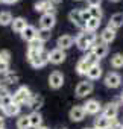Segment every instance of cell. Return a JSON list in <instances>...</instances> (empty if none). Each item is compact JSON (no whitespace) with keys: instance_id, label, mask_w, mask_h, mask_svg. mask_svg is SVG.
Returning a JSON list of instances; mask_svg holds the SVG:
<instances>
[{"instance_id":"9a60e30c","label":"cell","mask_w":123,"mask_h":129,"mask_svg":"<svg viewBox=\"0 0 123 129\" xmlns=\"http://www.w3.org/2000/svg\"><path fill=\"white\" fill-rule=\"evenodd\" d=\"M100 40H102V43L103 44H111L114 40H115V30L114 29H111V27H105L102 32H100Z\"/></svg>"},{"instance_id":"c3c4849f","label":"cell","mask_w":123,"mask_h":129,"mask_svg":"<svg viewBox=\"0 0 123 129\" xmlns=\"http://www.w3.org/2000/svg\"><path fill=\"white\" fill-rule=\"evenodd\" d=\"M0 87H3V81L2 79H0Z\"/></svg>"},{"instance_id":"7dc6e473","label":"cell","mask_w":123,"mask_h":129,"mask_svg":"<svg viewBox=\"0 0 123 129\" xmlns=\"http://www.w3.org/2000/svg\"><path fill=\"white\" fill-rule=\"evenodd\" d=\"M38 129H49V127H46V126H40Z\"/></svg>"},{"instance_id":"836d02e7","label":"cell","mask_w":123,"mask_h":129,"mask_svg":"<svg viewBox=\"0 0 123 129\" xmlns=\"http://www.w3.org/2000/svg\"><path fill=\"white\" fill-rule=\"evenodd\" d=\"M5 82H8V84H17L18 82V75H15L12 72H8L5 75Z\"/></svg>"},{"instance_id":"60d3db41","label":"cell","mask_w":123,"mask_h":129,"mask_svg":"<svg viewBox=\"0 0 123 129\" xmlns=\"http://www.w3.org/2000/svg\"><path fill=\"white\" fill-rule=\"evenodd\" d=\"M81 11H82V18H84V21L87 23V21L91 18V15H90V11H88V9H81Z\"/></svg>"},{"instance_id":"603a6c76","label":"cell","mask_w":123,"mask_h":129,"mask_svg":"<svg viewBox=\"0 0 123 129\" xmlns=\"http://www.w3.org/2000/svg\"><path fill=\"white\" fill-rule=\"evenodd\" d=\"M90 64L87 62V59L82 56L79 61H78V64H76V73L78 75H81V76H84V75H87V72L90 70Z\"/></svg>"},{"instance_id":"83f0119b","label":"cell","mask_w":123,"mask_h":129,"mask_svg":"<svg viewBox=\"0 0 123 129\" xmlns=\"http://www.w3.org/2000/svg\"><path fill=\"white\" fill-rule=\"evenodd\" d=\"M20 109H21L20 105H17V103H11L9 106L5 108V114H6V117H14V115H18V114H20Z\"/></svg>"},{"instance_id":"bcb514c9","label":"cell","mask_w":123,"mask_h":129,"mask_svg":"<svg viewBox=\"0 0 123 129\" xmlns=\"http://www.w3.org/2000/svg\"><path fill=\"white\" fill-rule=\"evenodd\" d=\"M50 2H52V3H53V5H58V3H59V2H61V0H50Z\"/></svg>"},{"instance_id":"b9f144b4","label":"cell","mask_w":123,"mask_h":129,"mask_svg":"<svg viewBox=\"0 0 123 129\" xmlns=\"http://www.w3.org/2000/svg\"><path fill=\"white\" fill-rule=\"evenodd\" d=\"M109 129H123V124H121V123H118L117 120H112V123H111Z\"/></svg>"},{"instance_id":"d6a6232c","label":"cell","mask_w":123,"mask_h":129,"mask_svg":"<svg viewBox=\"0 0 123 129\" xmlns=\"http://www.w3.org/2000/svg\"><path fill=\"white\" fill-rule=\"evenodd\" d=\"M88 11H90V15H91L93 18H99V20H102L103 12H102L100 6H97V8H88Z\"/></svg>"},{"instance_id":"ac0fdd59","label":"cell","mask_w":123,"mask_h":129,"mask_svg":"<svg viewBox=\"0 0 123 129\" xmlns=\"http://www.w3.org/2000/svg\"><path fill=\"white\" fill-rule=\"evenodd\" d=\"M11 27H12V30H14V32L21 34V32L27 27V21H26L23 17H17V18H14V21H12Z\"/></svg>"},{"instance_id":"2e32d148","label":"cell","mask_w":123,"mask_h":129,"mask_svg":"<svg viewBox=\"0 0 123 129\" xmlns=\"http://www.w3.org/2000/svg\"><path fill=\"white\" fill-rule=\"evenodd\" d=\"M123 26V14L121 12H115V14H112L111 15V18H109V21H108V27H111V29H118V27H121Z\"/></svg>"},{"instance_id":"4fadbf2b","label":"cell","mask_w":123,"mask_h":129,"mask_svg":"<svg viewBox=\"0 0 123 129\" xmlns=\"http://www.w3.org/2000/svg\"><path fill=\"white\" fill-rule=\"evenodd\" d=\"M69 20H70L75 26H78V27H84V26H85V21H84V18H82V11H81V9H73V11L69 14Z\"/></svg>"},{"instance_id":"ba28073f","label":"cell","mask_w":123,"mask_h":129,"mask_svg":"<svg viewBox=\"0 0 123 129\" xmlns=\"http://www.w3.org/2000/svg\"><path fill=\"white\" fill-rule=\"evenodd\" d=\"M34 8H35L37 12H43V14L52 12V14H55V5L50 2V0H40V2L35 3Z\"/></svg>"},{"instance_id":"7bdbcfd3","label":"cell","mask_w":123,"mask_h":129,"mask_svg":"<svg viewBox=\"0 0 123 129\" xmlns=\"http://www.w3.org/2000/svg\"><path fill=\"white\" fill-rule=\"evenodd\" d=\"M3 117H6V114H5V108L0 105V118H3Z\"/></svg>"},{"instance_id":"681fc988","label":"cell","mask_w":123,"mask_h":129,"mask_svg":"<svg viewBox=\"0 0 123 129\" xmlns=\"http://www.w3.org/2000/svg\"><path fill=\"white\" fill-rule=\"evenodd\" d=\"M109 2H120V0H109Z\"/></svg>"},{"instance_id":"8992f818","label":"cell","mask_w":123,"mask_h":129,"mask_svg":"<svg viewBox=\"0 0 123 129\" xmlns=\"http://www.w3.org/2000/svg\"><path fill=\"white\" fill-rule=\"evenodd\" d=\"M56 24V17L55 14L52 12H47V14H43L41 18H40V27L41 29H49L52 30V27Z\"/></svg>"},{"instance_id":"ee69618b","label":"cell","mask_w":123,"mask_h":129,"mask_svg":"<svg viewBox=\"0 0 123 129\" xmlns=\"http://www.w3.org/2000/svg\"><path fill=\"white\" fill-rule=\"evenodd\" d=\"M17 2H18V0H3V3H6V5H14Z\"/></svg>"},{"instance_id":"11a10c76","label":"cell","mask_w":123,"mask_h":129,"mask_svg":"<svg viewBox=\"0 0 123 129\" xmlns=\"http://www.w3.org/2000/svg\"><path fill=\"white\" fill-rule=\"evenodd\" d=\"M0 62H2V58H0Z\"/></svg>"},{"instance_id":"7402d4cb","label":"cell","mask_w":123,"mask_h":129,"mask_svg":"<svg viewBox=\"0 0 123 129\" xmlns=\"http://www.w3.org/2000/svg\"><path fill=\"white\" fill-rule=\"evenodd\" d=\"M29 120H30V127L34 129H38L43 123V115L38 112V111H32L29 114Z\"/></svg>"},{"instance_id":"4316f807","label":"cell","mask_w":123,"mask_h":129,"mask_svg":"<svg viewBox=\"0 0 123 129\" xmlns=\"http://www.w3.org/2000/svg\"><path fill=\"white\" fill-rule=\"evenodd\" d=\"M14 18H12V14L8 12V11H3V12H0V26H9L12 24Z\"/></svg>"},{"instance_id":"44dd1931","label":"cell","mask_w":123,"mask_h":129,"mask_svg":"<svg viewBox=\"0 0 123 129\" xmlns=\"http://www.w3.org/2000/svg\"><path fill=\"white\" fill-rule=\"evenodd\" d=\"M93 52H94V55H96L99 59H102V58H105V56L108 55V46H106V44H103L102 41H100V43H96V44H94Z\"/></svg>"},{"instance_id":"ffe728a7","label":"cell","mask_w":123,"mask_h":129,"mask_svg":"<svg viewBox=\"0 0 123 129\" xmlns=\"http://www.w3.org/2000/svg\"><path fill=\"white\" fill-rule=\"evenodd\" d=\"M21 35V38L24 40V41H27V43H30L32 40H35L37 38V29L34 27V26H30V24H27V27L20 34Z\"/></svg>"},{"instance_id":"d590c367","label":"cell","mask_w":123,"mask_h":129,"mask_svg":"<svg viewBox=\"0 0 123 129\" xmlns=\"http://www.w3.org/2000/svg\"><path fill=\"white\" fill-rule=\"evenodd\" d=\"M0 58H2V61L3 62H11V52L9 50H2L0 52Z\"/></svg>"},{"instance_id":"6da1fadb","label":"cell","mask_w":123,"mask_h":129,"mask_svg":"<svg viewBox=\"0 0 123 129\" xmlns=\"http://www.w3.org/2000/svg\"><path fill=\"white\" fill-rule=\"evenodd\" d=\"M96 41H97L96 34L94 32H87V30L78 34L76 38H75V44L78 46V49L79 50H87V52H88L90 46H93Z\"/></svg>"},{"instance_id":"1f68e13d","label":"cell","mask_w":123,"mask_h":129,"mask_svg":"<svg viewBox=\"0 0 123 129\" xmlns=\"http://www.w3.org/2000/svg\"><path fill=\"white\" fill-rule=\"evenodd\" d=\"M84 58L87 59V62L90 64V66H96V64H99V61H100V59L94 55V52H87V55H85Z\"/></svg>"},{"instance_id":"484cf974","label":"cell","mask_w":123,"mask_h":129,"mask_svg":"<svg viewBox=\"0 0 123 129\" xmlns=\"http://www.w3.org/2000/svg\"><path fill=\"white\" fill-rule=\"evenodd\" d=\"M111 67L112 69H121L123 67V53H114L111 56Z\"/></svg>"},{"instance_id":"f6af8a7d","label":"cell","mask_w":123,"mask_h":129,"mask_svg":"<svg viewBox=\"0 0 123 129\" xmlns=\"http://www.w3.org/2000/svg\"><path fill=\"white\" fill-rule=\"evenodd\" d=\"M0 129H5V121H3V118H0Z\"/></svg>"},{"instance_id":"5b68a950","label":"cell","mask_w":123,"mask_h":129,"mask_svg":"<svg viewBox=\"0 0 123 129\" xmlns=\"http://www.w3.org/2000/svg\"><path fill=\"white\" fill-rule=\"evenodd\" d=\"M93 88L94 87H93V82L91 81H82V82H79L76 85L75 93H76L78 97H85V96H88V94L93 93Z\"/></svg>"},{"instance_id":"4dcf8cb0","label":"cell","mask_w":123,"mask_h":129,"mask_svg":"<svg viewBox=\"0 0 123 129\" xmlns=\"http://www.w3.org/2000/svg\"><path fill=\"white\" fill-rule=\"evenodd\" d=\"M27 49L37 50V52H43V50H44V43H41L38 38H35V40H32V41L29 43V47H27Z\"/></svg>"},{"instance_id":"74e56055","label":"cell","mask_w":123,"mask_h":129,"mask_svg":"<svg viewBox=\"0 0 123 129\" xmlns=\"http://www.w3.org/2000/svg\"><path fill=\"white\" fill-rule=\"evenodd\" d=\"M9 72V64L8 62H0V75H6Z\"/></svg>"},{"instance_id":"e0dca14e","label":"cell","mask_w":123,"mask_h":129,"mask_svg":"<svg viewBox=\"0 0 123 129\" xmlns=\"http://www.w3.org/2000/svg\"><path fill=\"white\" fill-rule=\"evenodd\" d=\"M85 76L88 78V81H97V79H100V76H102V67L99 66V64L91 66Z\"/></svg>"},{"instance_id":"f5cc1de1","label":"cell","mask_w":123,"mask_h":129,"mask_svg":"<svg viewBox=\"0 0 123 129\" xmlns=\"http://www.w3.org/2000/svg\"><path fill=\"white\" fill-rule=\"evenodd\" d=\"M93 129H99V127H93Z\"/></svg>"},{"instance_id":"db71d44e","label":"cell","mask_w":123,"mask_h":129,"mask_svg":"<svg viewBox=\"0 0 123 129\" xmlns=\"http://www.w3.org/2000/svg\"><path fill=\"white\" fill-rule=\"evenodd\" d=\"M2 2H3V0H0V3H2Z\"/></svg>"},{"instance_id":"3957f363","label":"cell","mask_w":123,"mask_h":129,"mask_svg":"<svg viewBox=\"0 0 123 129\" xmlns=\"http://www.w3.org/2000/svg\"><path fill=\"white\" fill-rule=\"evenodd\" d=\"M63 85H64V75L58 70L52 72L50 76H49V87L52 90H59Z\"/></svg>"},{"instance_id":"8fae6325","label":"cell","mask_w":123,"mask_h":129,"mask_svg":"<svg viewBox=\"0 0 123 129\" xmlns=\"http://www.w3.org/2000/svg\"><path fill=\"white\" fill-rule=\"evenodd\" d=\"M117 114H118V106H117V103H108V105H105L103 109H102V115L106 117V118H109V120H115Z\"/></svg>"},{"instance_id":"277c9868","label":"cell","mask_w":123,"mask_h":129,"mask_svg":"<svg viewBox=\"0 0 123 129\" xmlns=\"http://www.w3.org/2000/svg\"><path fill=\"white\" fill-rule=\"evenodd\" d=\"M66 58H67V55H66V50H63V49H58L56 47V49H53V50L49 52V62L55 64V66L63 64L66 61Z\"/></svg>"},{"instance_id":"816d5d0a","label":"cell","mask_w":123,"mask_h":129,"mask_svg":"<svg viewBox=\"0 0 123 129\" xmlns=\"http://www.w3.org/2000/svg\"><path fill=\"white\" fill-rule=\"evenodd\" d=\"M121 100H123V93H121Z\"/></svg>"},{"instance_id":"f546056e","label":"cell","mask_w":123,"mask_h":129,"mask_svg":"<svg viewBox=\"0 0 123 129\" xmlns=\"http://www.w3.org/2000/svg\"><path fill=\"white\" fill-rule=\"evenodd\" d=\"M30 127V120H29V115H20L18 120H17V129H29Z\"/></svg>"},{"instance_id":"7a4b0ae2","label":"cell","mask_w":123,"mask_h":129,"mask_svg":"<svg viewBox=\"0 0 123 129\" xmlns=\"http://www.w3.org/2000/svg\"><path fill=\"white\" fill-rule=\"evenodd\" d=\"M30 97H32V93H30V90L27 88V87H20L14 94H12V99H14V103H17V105H27L29 103V100H30Z\"/></svg>"},{"instance_id":"cb8c5ba5","label":"cell","mask_w":123,"mask_h":129,"mask_svg":"<svg viewBox=\"0 0 123 129\" xmlns=\"http://www.w3.org/2000/svg\"><path fill=\"white\" fill-rule=\"evenodd\" d=\"M111 123H112V120H109V118H106V117H103V115H99V117L94 120V127H99V129H109Z\"/></svg>"},{"instance_id":"30bf717a","label":"cell","mask_w":123,"mask_h":129,"mask_svg":"<svg viewBox=\"0 0 123 129\" xmlns=\"http://www.w3.org/2000/svg\"><path fill=\"white\" fill-rule=\"evenodd\" d=\"M85 115H87V114H85L82 105H75V106L70 109V112H69V117H70L72 121H82V120L85 118Z\"/></svg>"},{"instance_id":"52a82bcc","label":"cell","mask_w":123,"mask_h":129,"mask_svg":"<svg viewBox=\"0 0 123 129\" xmlns=\"http://www.w3.org/2000/svg\"><path fill=\"white\" fill-rule=\"evenodd\" d=\"M103 82H105V85L108 88H118L120 84H121V76L118 73H115V72H109L105 76V81Z\"/></svg>"},{"instance_id":"f907efd6","label":"cell","mask_w":123,"mask_h":129,"mask_svg":"<svg viewBox=\"0 0 123 129\" xmlns=\"http://www.w3.org/2000/svg\"><path fill=\"white\" fill-rule=\"evenodd\" d=\"M84 129H93V127H84Z\"/></svg>"},{"instance_id":"ab89813d","label":"cell","mask_w":123,"mask_h":129,"mask_svg":"<svg viewBox=\"0 0 123 129\" xmlns=\"http://www.w3.org/2000/svg\"><path fill=\"white\" fill-rule=\"evenodd\" d=\"M100 3H102V0H87L88 8H97V6H100Z\"/></svg>"},{"instance_id":"f35d334b","label":"cell","mask_w":123,"mask_h":129,"mask_svg":"<svg viewBox=\"0 0 123 129\" xmlns=\"http://www.w3.org/2000/svg\"><path fill=\"white\" fill-rule=\"evenodd\" d=\"M8 96H11V93H9V90L3 85V87H0V99H5V97H8Z\"/></svg>"},{"instance_id":"f1b7e54d","label":"cell","mask_w":123,"mask_h":129,"mask_svg":"<svg viewBox=\"0 0 123 129\" xmlns=\"http://www.w3.org/2000/svg\"><path fill=\"white\" fill-rule=\"evenodd\" d=\"M37 38L41 41V43H46V41H49L50 38H52V32L49 30V29H38L37 30Z\"/></svg>"},{"instance_id":"e575fe53","label":"cell","mask_w":123,"mask_h":129,"mask_svg":"<svg viewBox=\"0 0 123 129\" xmlns=\"http://www.w3.org/2000/svg\"><path fill=\"white\" fill-rule=\"evenodd\" d=\"M41 52H37V50H32V49H27V53H26V58H27V61L29 62H32L38 55H40Z\"/></svg>"},{"instance_id":"d6986e66","label":"cell","mask_w":123,"mask_h":129,"mask_svg":"<svg viewBox=\"0 0 123 129\" xmlns=\"http://www.w3.org/2000/svg\"><path fill=\"white\" fill-rule=\"evenodd\" d=\"M43 103H44V99H43L40 94H32V97H30L27 106H29L32 111H38V109L43 106Z\"/></svg>"},{"instance_id":"7c38bea8","label":"cell","mask_w":123,"mask_h":129,"mask_svg":"<svg viewBox=\"0 0 123 129\" xmlns=\"http://www.w3.org/2000/svg\"><path fill=\"white\" fill-rule=\"evenodd\" d=\"M73 44H75V38H73L72 35H61V37L58 38V41H56L58 49H63V50L70 49Z\"/></svg>"},{"instance_id":"5bb4252c","label":"cell","mask_w":123,"mask_h":129,"mask_svg":"<svg viewBox=\"0 0 123 129\" xmlns=\"http://www.w3.org/2000/svg\"><path fill=\"white\" fill-rule=\"evenodd\" d=\"M49 62V52H46V50H43L32 62H30V66L34 67V69H41V67H44L46 64Z\"/></svg>"},{"instance_id":"8d00e7d4","label":"cell","mask_w":123,"mask_h":129,"mask_svg":"<svg viewBox=\"0 0 123 129\" xmlns=\"http://www.w3.org/2000/svg\"><path fill=\"white\" fill-rule=\"evenodd\" d=\"M11 103H14V99H12V94H11V96H8V97H5V99H0V105H2L3 108H6V106H9Z\"/></svg>"},{"instance_id":"9c48e42d","label":"cell","mask_w":123,"mask_h":129,"mask_svg":"<svg viewBox=\"0 0 123 129\" xmlns=\"http://www.w3.org/2000/svg\"><path fill=\"white\" fill-rule=\"evenodd\" d=\"M82 106H84L85 114H90V115H96V114L102 109V106H100L99 100H96V99H90V100H87Z\"/></svg>"},{"instance_id":"d4e9b609","label":"cell","mask_w":123,"mask_h":129,"mask_svg":"<svg viewBox=\"0 0 123 129\" xmlns=\"http://www.w3.org/2000/svg\"><path fill=\"white\" fill-rule=\"evenodd\" d=\"M100 20L99 18H90L87 23H85V26H84V30H87V32H96L97 29H99V26H100Z\"/></svg>"}]
</instances>
